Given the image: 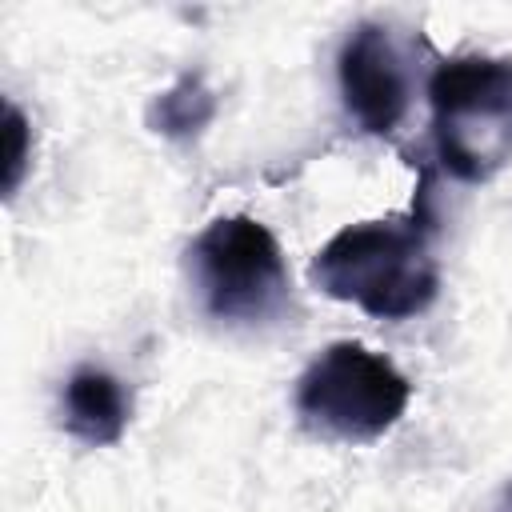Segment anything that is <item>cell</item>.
Returning <instances> with one entry per match:
<instances>
[{
	"label": "cell",
	"instance_id": "7a4b0ae2",
	"mask_svg": "<svg viewBox=\"0 0 512 512\" xmlns=\"http://www.w3.org/2000/svg\"><path fill=\"white\" fill-rule=\"evenodd\" d=\"M432 148L460 184H488L512 164V56L460 52L428 76Z\"/></svg>",
	"mask_w": 512,
	"mask_h": 512
},
{
	"label": "cell",
	"instance_id": "ba28073f",
	"mask_svg": "<svg viewBox=\"0 0 512 512\" xmlns=\"http://www.w3.org/2000/svg\"><path fill=\"white\" fill-rule=\"evenodd\" d=\"M28 160H32V128H28V116L8 104L4 108V196L12 200L24 172H28Z\"/></svg>",
	"mask_w": 512,
	"mask_h": 512
},
{
	"label": "cell",
	"instance_id": "3957f363",
	"mask_svg": "<svg viewBox=\"0 0 512 512\" xmlns=\"http://www.w3.org/2000/svg\"><path fill=\"white\" fill-rule=\"evenodd\" d=\"M184 264L204 316L224 328H272L292 312L288 260L256 216H216L192 236Z\"/></svg>",
	"mask_w": 512,
	"mask_h": 512
},
{
	"label": "cell",
	"instance_id": "6da1fadb",
	"mask_svg": "<svg viewBox=\"0 0 512 512\" xmlns=\"http://www.w3.org/2000/svg\"><path fill=\"white\" fill-rule=\"evenodd\" d=\"M428 188L408 216L344 224L308 264L312 288L356 304L372 320H412L440 296V264L432 256Z\"/></svg>",
	"mask_w": 512,
	"mask_h": 512
},
{
	"label": "cell",
	"instance_id": "277c9868",
	"mask_svg": "<svg viewBox=\"0 0 512 512\" xmlns=\"http://www.w3.org/2000/svg\"><path fill=\"white\" fill-rule=\"evenodd\" d=\"M412 384L380 352L336 340L296 380V416L300 428L332 444H372L400 424L408 412Z\"/></svg>",
	"mask_w": 512,
	"mask_h": 512
},
{
	"label": "cell",
	"instance_id": "9c48e42d",
	"mask_svg": "<svg viewBox=\"0 0 512 512\" xmlns=\"http://www.w3.org/2000/svg\"><path fill=\"white\" fill-rule=\"evenodd\" d=\"M492 512H512V480L500 488V496H496V504H492Z\"/></svg>",
	"mask_w": 512,
	"mask_h": 512
},
{
	"label": "cell",
	"instance_id": "5b68a950",
	"mask_svg": "<svg viewBox=\"0 0 512 512\" xmlns=\"http://www.w3.org/2000/svg\"><path fill=\"white\" fill-rule=\"evenodd\" d=\"M336 88L348 120L368 136H392L412 104V72L392 32L376 20L356 24L336 52Z\"/></svg>",
	"mask_w": 512,
	"mask_h": 512
},
{
	"label": "cell",
	"instance_id": "8992f818",
	"mask_svg": "<svg viewBox=\"0 0 512 512\" xmlns=\"http://www.w3.org/2000/svg\"><path fill=\"white\" fill-rule=\"evenodd\" d=\"M128 420H132V400L108 368L80 364L68 372L60 388V424L68 436H76L88 448H108L124 436Z\"/></svg>",
	"mask_w": 512,
	"mask_h": 512
},
{
	"label": "cell",
	"instance_id": "52a82bcc",
	"mask_svg": "<svg viewBox=\"0 0 512 512\" xmlns=\"http://www.w3.org/2000/svg\"><path fill=\"white\" fill-rule=\"evenodd\" d=\"M216 116V92L204 84L200 72H184L172 88H164L148 104V128L168 140H192Z\"/></svg>",
	"mask_w": 512,
	"mask_h": 512
}]
</instances>
